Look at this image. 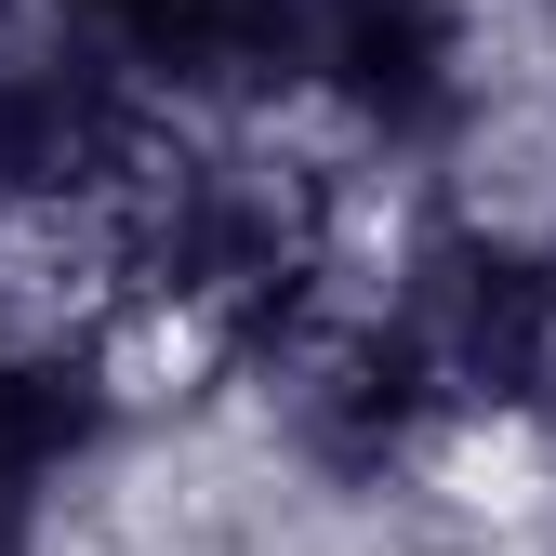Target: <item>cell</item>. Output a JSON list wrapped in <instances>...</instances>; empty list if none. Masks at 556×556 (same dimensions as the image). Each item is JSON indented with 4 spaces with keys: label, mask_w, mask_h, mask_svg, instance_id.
Wrapping results in <instances>:
<instances>
[{
    "label": "cell",
    "mask_w": 556,
    "mask_h": 556,
    "mask_svg": "<svg viewBox=\"0 0 556 556\" xmlns=\"http://www.w3.org/2000/svg\"><path fill=\"white\" fill-rule=\"evenodd\" d=\"M80 40L132 93H265V80H305V0H80Z\"/></svg>",
    "instance_id": "obj_1"
},
{
    "label": "cell",
    "mask_w": 556,
    "mask_h": 556,
    "mask_svg": "<svg viewBox=\"0 0 556 556\" xmlns=\"http://www.w3.org/2000/svg\"><path fill=\"white\" fill-rule=\"evenodd\" d=\"M0 556H40V491L27 477H0Z\"/></svg>",
    "instance_id": "obj_3"
},
{
    "label": "cell",
    "mask_w": 556,
    "mask_h": 556,
    "mask_svg": "<svg viewBox=\"0 0 556 556\" xmlns=\"http://www.w3.org/2000/svg\"><path fill=\"white\" fill-rule=\"evenodd\" d=\"M305 80L371 132H438L464 106V27L451 0H305Z\"/></svg>",
    "instance_id": "obj_2"
}]
</instances>
